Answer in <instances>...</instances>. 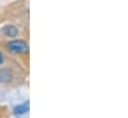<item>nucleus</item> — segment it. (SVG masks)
Wrapping results in <instances>:
<instances>
[{
  "label": "nucleus",
  "instance_id": "nucleus-1",
  "mask_svg": "<svg viewBox=\"0 0 128 118\" xmlns=\"http://www.w3.org/2000/svg\"><path fill=\"white\" fill-rule=\"evenodd\" d=\"M7 49L12 54H25L29 51L27 43L23 40H14L7 44Z\"/></svg>",
  "mask_w": 128,
  "mask_h": 118
},
{
  "label": "nucleus",
  "instance_id": "nucleus-2",
  "mask_svg": "<svg viewBox=\"0 0 128 118\" xmlns=\"http://www.w3.org/2000/svg\"><path fill=\"white\" fill-rule=\"evenodd\" d=\"M29 101H26L20 105H17L15 108H14V113L17 114V115H22L24 113H26L28 110H29Z\"/></svg>",
  "mask_w": 128,
  "mask_h": 118
},
{
  "label": "nucleus",
  "instance_id": "nucleus-3",
  "mask_svg": "<svg viewBox=\"0 0 128 118\" xmlns=\"http://www.w3.org/2000/svg\"><path fill=\"white\" fill-rule=\"evenodd\" d=\"M3 34L5 36H7V37L13 38V37L17 36L18 30H17L16 27H14V26H6V27L3 28Z\"/></svg>",
  "mask_w": 128,
  "mask_h": 118
},
{
  "label": "nucleus",
  "instance_id": "nucleus-4",
  "mask_svg": "<svg viewBox=\"0 0 128 118\" xmlns=\"http://www.w3.org/2000/svg\"><path fill=\"white\" fill-rule=\"evenodd\" d=\"M11 72L8 70H0V82H7L11 80Z\"/></svg>",
  "mask_w": 128,
  "mask_h": 118
},
{
  "label": "nucleus",
  "instance_id": "nucleus-5",
  "mask_svg": "<svg viewBox=\"0 0 128 118\" xmlns=\"http://www.w3.org/2000/svg\"><path fill=\"white\" fill-rule=\"evenodd\" d=\"M2 60H3V58H2V55L0 54V64H2Z\"/></svg>",
  "mask_w": 128,
  "mask_h": 118
}]
</instances>
